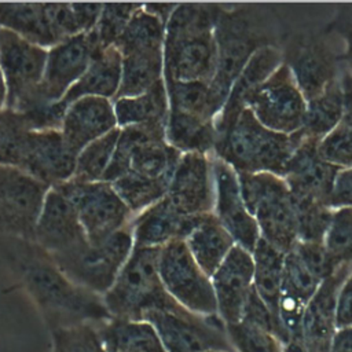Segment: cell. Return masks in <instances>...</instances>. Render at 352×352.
Returning a JSON list of instances; mask_svg holds the SVG:
<instances>
[{
  "label": "cell",
  "instance_id": "obj_48",
  "mask_svg": "<svg viewBox=\"0 0 352 352\" xmlns=\"http://www.w3.org/2000/svg\"><path fill=\"white\" fill-rule=\"evenodd\" d=\"M330 206L331 209L352 208V166L338 172L330 198Z\"/></svg>",
  "mask_w": 352,
  "mask_h": 352
},
{
  "label": "cell",
  "instance_id": "obj_18",
  "mask_svg": "<svg viewBox=\"0 0 352 352\" xmlns=\"http://www.w3.org/2000/svg\"><path fill=\"white\" fill-rule=\"evenodd\" d=\"M212 161L214 175L213 213L235 243L252 253L260 239V231L243 202L238 175L230 165L214 155H212Z\"/></svg>",
  "mask_w": 352,
  "mask_h": 352
},
{
  "label": "cell",
  "instance_id": "obj_30",
  "mask_svg": "<svg viewBox=\"0 0 352 352\" xmlns=\"http://www.w3.org/2000/svg\"><path fill=\"white\" fill-rule=\"evenodd\" d=\"M0 26L47 50L58 44L45 3H0Z\"/></svg>",
  "mask_w": 352,
  "mask_h": 352
},
{
  "label": "cell",
  "instance_id": "obj_45",
  "mask_svg": "<svg viewBox=\"0 0 352 352\" xmlns=\"http://www.w3.org/2000/svg\"><path fill=\"white\" fill-rule=\"evenodd\" d=\"M226 330L235 352H280L275 334L249 322L226 324Z\"/></svg>",
  "mask_w": 352,
  "mask_h": 352
},
{
  "label": "cell",
  "instance_id": "obj_3",
  "mask_svg": "<svg viewBox=\"0 0 352 352\" xmlns=\"http://www.w3.org/2000/svg\"><path fill=\"white\" fill-rule=\"evenodd\" d=\"M300 140V132L285 135L271 131L245 109L226 131L216 135L212 155L236 173L270 172L285 177Z\"/></svg>",
  "mask_w": 352,
  "mask_h": 352
},
{
  "label": "cell",
  "instance_id": "obj_21",
  "mask_svg": "<svg viewBox=\"0 0 352 352\" xmlns=\"http://www.w3.org/2000/svg\"><path fill=\"white\" fill-rule=\"evenodd\" d=\"M253 256L235 245L210 276L217 315L226 324L241 322L246 301L253 290Z\"/></svg>",
  "mask_w": 352,
  "mask_h": 352
},
{
  "label": "cell",
  "instance_id": "obj_31",
  "mask_svg": "<svg viewBox=\"0 0 352 352\" xmlns=\"http://www.w3.org/2000/svg\"><path fill=\"white\" fill-rule=\"evenodd\" d=\"M118 128L143 124H166L169 99L165 80L138 96L117 98L113 100Z\"/></svg>",
  "mask_w": 352,
  "mask_h": 352
},
{
  "label": "cell",
  "instance_id": "obj_37",
  "mask_svg": "<svg viewBox=\"0 0 352 352\" xmlns=\"http://www.w3.org/2000/svg\"><path fill=\"white\" fill-rule=\"evenodd\" d=\"M169 183V179H150L128 172L114 180L111 186L129 210L138 214L162 199L168 192Z\"/></svg>",
  "mask_w": 352,
  "mask_h": 352
},
{
  "label": "cell",
  "instance_id": "obj_43",
  "mask_svg": "<svg viewBox=\"0 0 352 352\" xmlns=\"http://www.w3.org/2000/svg\"><path fill=\"white\" fill-rule=\"evenodd\" d=\"M30 128L19 113L4 109L0 113V164L18 166Z\"/></svg>",
  "mask_w": 352,
  "mask_h": 352
},
{
  "label": "cell",
  "instance_id": "obj_38",
  "mask_svg": "<svg viewBox=\"0 0 352 352\" xmlns=\"http://www.w3.org/2000/svg\"><path fill=\"white\" fill-rule=\"evenodd\" d=\"M120 136V128L113 129L104 136L94 140L85 146L76 158V169L73 173L77 182H102L111 162L117 142Z\"/></svg>",
  "mask_w": 352,
  "mask_h": 352
},
{
  "label": "cell",
  "instance_id": "obj_50",
  "mask_svg": "<svg viewBox=\"0 0 352 352\" xmlns=\"http://www.w3.org/2000/svg\"><path fill=\"white\" fill-rule=\"evenodd\" d=\"M72 7L81 32L87 33L96 26L103 3H72Z\"/></svg>",
  "mask_w": 352,
  "mask_h": 352
},
{
  "label": "cell",
  "instance_id": "obj_29",
  "mask_svg": "<svg viewBox=\"0 0 352 352\" xmlns=\"http://www.w3.org/2000/svg\"><path fill=\"white\" fill-rule=\"evenodd\" d=\"M346 109L345 89L341 77L333 80L319 95L307 100L301 136L322 140L341 121Z\"/></svg>",
  "mask_w": 352,
  "mask_h": 352
},
{
  "label": "cell",
  "instance_id": "obj_1",
  "mask_svg": "<svg viewBox=\"0 0 352 352\" xmlns=\"http://www.w3.org/2000/svg\"><path fill=\"white\" fill-rule=\"evenodd\" d=\"M220 4L180 3L165 26L164 80L210 82L217 67L214 25Z\"/></svg>",
  "mask_w": 352,
  "mask_h": 352
},
{
  "label": "cell",
  "instance_id": "obj_27",
  "mask_svg": "<svg viewBox=\"0 0 352 352\" xmlns=\"http://www.w3.org/2000/svg\"><path fill=\"white\" fill-rule=\"evenodd\" d=\"M184 242L197 264L209 278L236 245L214 213L202 214Z\"/></svg>",
  "mask_w": 352,
  "mask_h": 352
},
{
  "label": "cell",
  "instance_id": "obj_41",
  "mask_svg": "<svg viewBox=\"0 0 352 352\" xmlns=\"http://www.w3.org/2000/svg\"><path fill=\"white\" fill-rule=\"evenodd\" d=\"M142 7L140 3H103L100 16L92 29L98 47L106 50L113 47L124 32L132 15Z\"/></svg>",
  "mask_w": 352,
  "mask_h": 352
},
{
  "label": "cell",
  "instance_id": "obj_33",
  "mask_svg": "<svg viewBox=\"0 0 352 352\" xmlns=\"http://www.w3.org/2000/svg\"><path fill=\"white\" fill-rule=\"evenodd\" d=\"M254 272L253 287L258 297L265 302L274 316L278 319V305L283 279L285 253L270 245L263 238L256 243L252 252ZM279 322V319H278Z\"/></svg>",
  "mask_w": 352,
  "mask_h": 352
},
{
  "label": "cell",
  "instance_id": "obj_39",
  "mask_svg": "<svg viewBox=\"0 0 352 352\" xmlns=\"http://www.w3.org/2000/svg\"><path fill=\"white\" fill-rule=\"evenodd\" d=\"M337 126L319 142V154L327 162L344 169L352 166V95Z\"/></svg>",
  "mask_w": 352,
  "mask_h": 352
},
{
  "label": "cell",
  "instance_id": "obj_16",
  "mask_svg": "<svg viewBox=\"0 0 352 352\" xmlns=\"http://www.w3.org/2000/svg\"><path fill=\"white\" fill-rule=\"evenodd\" d=\"M166 197L186 216L213 213L214 175L209 154L184 153L173 172Z\"/></svg>",
  "mask_w": 352,
  "mask_h": 352
},
{
  "label": "cell",
  "instance_id": "obj_5",
  "mask_svg": "<svg viewBox=\"0 0 352 352\" xmlns=\"http://www.w3.org/2000/svg\"><path fill=\"white\" fill-rule=\"evenodd\" d=\"M217 67L210 89L221 104L252 55L261 47L274 44L258 12L246 7L227 10L221 6L214 25Z\"/></svg>",
  "mask_w": 352,
  "mask_h": 352
},
{
  "label": "cell",
  "instance_id": "obj_54",
  "mask_svg": "<svg viewBox=\"0 0 352 352\" xmlns=\"http://www.w3.org/2000/svg\"><path fill=\"white\" fill-rule=\"evenodd\" d=\"M6 103H7V88H6L4 76L0 67V113L6 109Z\"/></svg>",
  "mask_w": 352,
  "mask_h": 352
},
{
  "label": "cell",
  "instance_id": "obj_24",
  "mask_svg": "<svg viewBox=\"0 0 352 352\" xmlns=\"http://www.w3.org/2000/svg\"><path fill=\"white\" fill-rule=\"evenodd\" d=\"M282 63L283 54L275 44L264 45L252 55L243 70L234 81L227 96V100L214 120L216 135L226 131L234 122V120L241 114V111L246 109L249 96Z\"/></svg>",
  "mask_w": 352,
  "mask_h": 352
},
{
  "label": "cell",
  "instance_id": "obj_42",
  "mask_svg": "<svg viewBox=\"0 0 352 352\" xmlns=\"http://www.w3.org/2000/svg\"><path fill=\"white\" fill-rule=\"evenodd\" d=\"M323 242L337 265H352V208L333 209Z\"/></svg>",
  "mask_w": 352,
  "mask_h": 352
},
{
  "label": "cell",
  "instance_id": "obj_9",
  "mask_svg": "<svg viewBox=\"0 0 352 352\" xmlns=\"http://www.w3.org/2000/svg\"><path fill=\"white\" fill-rule=\"evenodd\" d=\"M74 206L85 236L96 245L128 227L135 214L109 182H77L70 179L54 187Z\"/></svg>",
  "mask_w": 352,
  "mask_h": 352
},
{
  "label": "cell",
  "instance_id": "obj_40",
  "mask_svg": "<svg viewBox=\"0 0 352 352\" xmlns=\"http://www.w3.org/2000/svg\"><path fill=\"white\" fill-rule=\"evenodd\" d=\"M298 230V241L323 242L329 228L333 209L329 205L311 201L292 198Z\"/></svg>",
  "mask_w": 352,
  "mask_h": 352
},
{
  "label": "cell",
  "instance_id": "obj_10",
  "mask_svg": "<svg viewBox=\"0 0 352 352\" xmlns=\"http://www.w3.org/2000/svg\"><path fill=\"white\" fill-rule=\"evenodd\" d=\"M158 272L165 290L183 308L201 316L217 315L212 280L183 239L170 241L161 248Z\"/></svg>",
  "mask_w": 352,
  "mask_h": 352
},
{
  "label": "cell",
  "instance_id": "obj_34",
  "mask_svg": "<svg viewBox=\"0 0 352 352\" xmlns=\"http://www.w3.org/2000/svg\"><path fill=\"white\" fill-rule=\"evenodd\" d=\"M161 80H164V51L122 56L121 84L114 99L144 94Z\"/></svg>",
  "mask_w": 352,
  "mask_h": 352
},
{
  "label": "cell",
  "instance_id": "obj_55",
  "mask_svg": "<svg viewBox=\"0 0 352 352\" xmlns=\"http://www.w3.org/2000/svg\"><path fill=\"white\" fill-rule=\"evenodd\" d=\"M206 352H227V351H206Z\"/></svg>",
  "mask_w": 352,
  "mask_h": 352
},
{
  "label": "cell",
  "instance_id": "obj_2",
  "mask_svg": "<svg viewBox=\"0 0 352 352\" xmlns=\"http://www.w3.org/2000/svg\"><path fill=\"white\" fill-rule=\"evenodd\" d=\"M22 276L51 329L80 323L100 326L113 318L102 296L73 283L41 249L22 263Z\"/></svg>",
  "mask_w": 352,
  "mask_h": 352
},
{
  "label": "cell",
  "instance_id": "obj_46",
  "mask_svg": "<svg viewBox=\"0 0 352 352\" xmlns=\"http://www.w3.org/2000/svg\"><path fill=\"white\" fill-rule=\"evenodd\" d=\"M293 250L320 282H323L340 267L331 258L324 246V242L298 241Z\"/></svg>",
  "mask_w": 352,
  "mask_h": 352
},
{
  "label": "cell",
  "instance_id": "obj_51",
  "mask_svg": "<svg viewBox=\"0 0 352 352\" xmlns=\"http://www.w3.org/2000/svg\"><path fill=\"white\" fill-rule=\"evenodd\" d=\"M330 352H352V326L336 330L330 342Z\"/></svg>",
  "mask_w": 352,
  "mask_h": 352
},
{
  "label": "cell",
  "instance_id": "obj_6",
  "mask_svg": "<svg viewBox=\"0 0 352 352\" xmlns=\"http://www.w3.org/2000/svg\"><path fill=\"white\" fill-rule=\"evenodd\" d=\"M243 202L260 238L285 254L298 242L297 219L286 180L270 172L236 173Z\"/></svg>",
  "mask_w": 352,
  "mask_h": 352
},
{
  "label": "cell",
  "instance_id": "obj_52",
  "mask_svg": "<svg viewBox=\"0 0 352 352\" xmlns=\"http://www.w3.org/2000/svg\"><path fill=\"white\" fill-rule=\"evenodd\" d=\"M176 3H144L143 7L146 11L157 16L160 21H162L165 25L169 21L172 12L176 8Z\"/></svg>",
  "mask_w": 352,
  "mask_h": 352
},
{
  "label": "cell",
  "instance_id": "obj_4",
  "mask_svg": "<svg viewBox=\"0 0 352 352\" xmlns=\"http://www.w3.org/2000/svg\"><path fill=\"white\" fill-rule=\"evenodd\" d=\"M161 248H135L117 275L110 290L103 296L113 318L143 320L150 311H187L165 290L158 258Z\"/></svg>",
  "mask_w": 352,
  "mask_h": 352
},
{
  "label": "cell",
  "instance_id": "obj_25",
  "mask_svg": "<svg viewBox=\"0 0 352 352\" xmlns=\"http://www.w3.org/2000/svg\"><path fill=\"white\" fill-rule=\"evenodd\" d=\"M351 264H341L327 276L309 300L302 316V341L308 345H323L331 342L337 330L336 312L337 300L342 283L351 274Z\"/></svg>",
  "mask_w": 352,
  "mask_h": 352
},
{
  "label": "cell",
  "instance_id": "obj_14",
  "mask_svg": "<svg viewBox=\"0 0 352 352\" xmlns=\"http://www.w3.org/2000/svg\"><path fill=\"white\" fill-rule=\"evenodd\" d=\"M100 50L94 30L66 38L48 50L40 95L45 103H56L80 80L95 52Z\"/></svg>",
  "mask_w": 352,
  "mask_h": 352
},
{
  "label": "cell",
  "instance_id": "obj_35",
  "mask_svg": "<svg viewBox=\"0 0 352 352\" xmlns=\"http://www.w3.org/2000/svg\"><path fill=\"white\" fill-rule=\"evenodd\" d=\"M165 23L142 7L132 15L114 47L121 56L136 52L164 51Z\"/></svg>",
  "mask_w": 352,
  "mask_h": 352
},
{
  "label": "cell",
  "instance_id": "obj_13",
  "mask_svg": "<svg viewBox=\"0 0 352 352\" xmlns=\"http://www.w3.org/2000/svg\"><path fill=\"white\" fill-rule=\"evenodd\" d=\"M246 109L268 129L293 135L302 128L307 99L289 67L282 63L249 96Z\"/></svg>",
  "mask_w": 352,
  "mask_h": 352
},
{
  "label": "cell",
  "instance_id": "obj_53",
  "mask_svg": "<svg viewBox=\"0 0 352 352\" xmlns=\"http://www.w3.org/2000/svg\"><path fill=\"white\" fill-rule=\"evenodd\" d=\"M344 38H345V55L344 58L348 60L351 69H352V22L348 23L342 30Z\"/></svg>",
  "mask_w": 352,
  "mask_h": 352
},
{
  "label": "cell",
  "instance_id": "obj_15",
  "mask_svg": "<svg viewBox=\"0 0 352 352\" xmlns=\"http://www.w3.org/2000/svg\"><path fill=\"white\" fill-rule=\"evenodd\" d=\"M76 158L77 154L66 144L59 129H30L16 168L55 187L73 177Z\"/></svg>",
  "mask_w": 352,
  "mask_h": 352
},
{
  "label": "cell",
  "instance_id": "obj_22",
  "mask_svg": "<svg viewBox=\"0 0 352 352\" xmlns=\"http://www.w3.org/2000/svg\"><path fill=\"white\" fill-rule=\"evenodd\" d=\"M116 128L118 124L113 100L84 96L67 106L59 131L66 144L78 154L85 146Z\"/></svg>",
  "mask_w": 352,
  "mask_h": 352
},
{
  "label": "cell",
  "instance_id": "obj_49",
  "mask_svg": "<svg viewBox=\"0 0 352 352\" xmlns=\"http://www.w3.org/2000/svg\"><path fill=\"white\" fill-rule=\"evenodd\" d=\"M348 326H352V271L341 286L336 312V327L342 329Z\"/></svg>",
  "mask_w": 352,
  "mask_h": 352
},
{
  "label": "cell",
  "instance_id": "obj_20",
  "mask_svg": "<svg viewBox=\"0 0 352 352\" xmlns=\"http://www.w3.org/2000/svg\"><path fill=\"white\" fill-rule=\"evenodd\" d=\"M87 242L74 206L51 187L36 224L33 245L50 257L74 250Z\"/></svg>",
  "mask_w": 352,
  "mask_h": 352
},
{
  "label": "cell",
  "instance_id": "obj_19",
  "mask_svg": "<svg viewBox=\"0 0 352 352\" xmlns=\"http://www.w3.org/2000/svg\"><path fill=\"white\" fill-rule=\"evenodd\" d=\"M282 54L283 63L292 72L307 100L319 95L338 77L336 55L329 45L318 37H294Z\"/></svg>",
  "mask_w": 352,
  "mask_h": 352
},
{
  "label": "cell",
  "instance_id": "obj_28",
  "mask_svg": "<svg viewBox=\"0 0 352 352\" xmlns=\"http://www.w3.org/2000/svg\"><path fill=\"white\" fill-rule=\"evenodd\" d=\"M106 352H166L147 320L111 318L98 326Z\"/></svg>",
  "mask_w": 352,
  "mask_h": 352
},
{
  "label": "cell",
  "instance_id": "obj_17",
  "mask_svg": "<svg viewBox=\"0 0 352 352\" xmlns=\"http://www.w3.org/2000/svg\"><path fill=\"white\" fill-rule=\"evenodd\" d=\"M341 168L322 158L319 140L301 136L283 179L292 198L311 199L330 206L334 182Z\"/></svg>",
  "mask_w": 352,
  "mask_h": 352
},
{
  "label": "cell",
  "instance_id": "obj_12",
  "mask_svg": "<svg viewBox=\"0 0 352 352\" xmlns=\"http://www.w3.org/2000/svg\"><path fill=\"white\" fill-rule=\"evenodd\" d=\"M50 188L18 168L0 164V231L33 243Z\"/></svg>",
  "mask_w": 352,
  "mask_h": 352
},
{
  "label": "cell",
  "instance_id": "obj_47",
  "mask_svg": "<svg viewBox=\"0 0 352 352\" xmlns=\"http://www.w3.org/2000/svg\"><path fill=\"white\" fill-rule=\"evenodd\" d=\"M45 11L58 43L82 33L77 23L72 3H45Z\"/></svg>",
  "mask_w": 352,
  "mask_h": 352
},
{
  "label": "cell",
  "instance_id": "obj_23",
  "mask_svg": "<svg viewBox=\"0 0 352 352\" xmlns=\"http://www.w3.org/2000/svg\"><path fill=\"white\" fill-rule=\"evenodd\" d=\"M199 216L182 214L165 195L131 221L135 248H162L170 241L186 239Z\"/></svg>",
  "mask_w": 352,
  "mask_h": 352
},
{
  "label": "cell",
  "instance_id": "obj_44",
  "mask_svg": "<svg viewBox=\"0 0 352 352\" xmlns=\"http://www.w3.org/2000/svg\"><path fill=\"white\" fill-rule=\"evenodd\" d=\"M54 352H106L98 333V326L80 323L51 330Z\"/></svg>",
  "mask_w": 352,
  "mask_h": 352
},
{
  "label": "cell",
  "instance_id": "obj_26",
  "mask_svg": "<svg viewBox=\"0 0 352 352\" xmlns=\"http://www.w3.org/2000/svg\"><path fill=\"white\" fill-rule=\"evenodd\" d=\"M122 56L113 45L98 50L80 80L66 92L60 103L67 109L70 103L84 96H99L113 100L120 89Z\"/></svg>",
  "mask_w": 352,
  "mask_h": 352
},
{
  "label": "cell",
  "instance_id": "obj_7",
  "mask_svg": "<svg viewBox=\"0 0 352 352\" xmlns=\"http://www.w3.org/2000/svg\"><path fill=\"white\" fill-rule=\"evenodd\" d=\"M133 249L131 224L106 241L89 242L67 253L50 256L56 268L77 286L98 296H104Z\"/></svg>",
  "mask_w": 352,
  "mask_h": 352
},
{
  "label": "cell",
  "instance_id": "obj_8",
  "mask_svg": "<svg viewBox=\"0 0 352 352\" xmlns=\"http://www.w3.org/2000/svg\"><path fill=\"white\" fill-rule=\"evenodd\" d=\"M48 50L0 26V67L7 88L6 109L28 113L52 104L40 95Z\"/></svg>",
  "mask_w": 352,
  "mask_h": 352
},
{
  "label": "cell",
  "instance_id": "obj_11",
  "mask_svg": "<svg viewBox=\"0 0 352 352\" xmlns=\"http://www.w3.org/2000/svg\"><path fill=\"white\" fill-rule=\"evenodd\" d=\"M143 320L155 329L166 352H235L226 323L219 315L201 316L190 311H150Z\"/></svg>",
  "mask_w": 352,
  "mask_h": 352
},
{
  "label": "cell",
  "instance_id": "obj_32",
  "mask_svg": "<svg viewBox=\"0 0 352 352\" xmlns=\"http://www.w3.org/2000/svg\"><path fill=\"white\" fill-rule=\"evenodd\" d=\"M165 140L182 154L199 153L212 155L216 143L214 121L169 110Z\"/></svg>",
  "mask_w": 352,
  "mask_h": 352
},
{
  "label": "cell",
  "instance_id": "obj_36",
  "mask_svg": "<svg viewBox=\"0 0 352 352\" xmlns=\"http://www.w3.org/2000/svg\"><path fill=\"white\" fill-rule=\"evenodd\" d=\"M165 85L169 110L182 111L208 121H214L221 111V104L214 98L209 82L169 81Z\"/></svg>",
  "mask_w": 352,
  "mask_h": 352
}]
</instances>
